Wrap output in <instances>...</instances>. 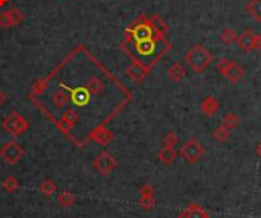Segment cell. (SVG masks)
<instances>
[{
  "label": "cell",
  "mask_w": 261,
  "mask_h": 218,
  "mask_svg": "<svg viewBox=\"0 0 261 218\" xmlns=\"http://www.w3.org/2000/svg\"><path fill=\"white\" fill-rule=\"evenodd\" d=\"M177 218H188V217H186V215H185V214H183V212H182V214H180V215H179V217H177Z\"/></svg>",
  "instance_id": "cell-32"
},
{
  "label": "cell",
  "mask_w": 261,
  "mask_h": 218,
  "mask_svg": "<svg viewBox=\"0 0 261 218\" xmlns=\"http://www.w3.org/2000/svg\"><path fill=\"white\" fill-rule=\"evenodd\" d=\"M9 3V0H0V8H5Z\"/></svg>",
  "instance_id": "cell-31"
},
{
  "label": "cell",
  "mask_w": 261,
  "mask_h": 218,
  "mask_svg": "<svg viewBox=\"0 0 261 218\" xmlns=\"http://www.w3.org/2000/svg\"><path fill=\"white\" fill-rule=\"evenodd\" d=\"M254 50H261V35L255 34L254 37Z\"/></svg>",
  "instance_id": "cell-28"
},
{
  "label": "cell",
  "mask_w": 261,
  "mask_h": 218,
  "mask_svg": "<svg viewBox=\"0 0 261 218\" xmlns=\"http://www.w3.org/2000/svg\"><path fill=\"white\" fill-rule=\"evenodd\" d=\"M246 12L251 19L261 23V0H249L246 3Z\"/></svg>",
  "instance_id": "cell-16"
},
{
  "label": "cell",
  "mask_w": 261,
  "mask_h": 218,
  "mask_svg": "<svg viewBox=\"0 0 261 218\" xmlns=\"http://www.w3.org/2000/svg\"><path fill=\"white\" fill-rule=\"evenodd\" d=\"M26 151L23 148V145L19 143L17 140H9L3 143V147H0V157L3 159L5 163L8 165H17L23 157Z\"/></svg>",
  "instance_id": "cell-4"
},
{
  "label": "cell",
  "mask_w": 261,
  "mask_h": 218,
  "mask_svg": "<svg viewBox=\"0 0 261 218\" xmlns=\"http://www.w3.org/2000/svg\"><path fill=\"white\" fill-rule=\"evenodd\" d=\"M168 78L171 80V81H174V83H179V81H182L185 77H186V67L180 63V61H177V63H173L170 67H168Z\"/></svg>",
  "instance_id": "cell-13"
},
{
  "label": "cell",
  "mask_w": 261,
  "mask_h": 218,
  "mask_svg": "<svg viewBox=\"0 0 261 218\" xmlns=\"http://www.w3.org/2000/svg\"><path fill=\"white\" fill-rule=\"evenodd\" d=\"M139 206L144 211H151L156 206L154 195H141V198H139Z\"/></svg>",
  "instance_id": "cell-24"
},
{
  "label": "cell",
  "mask_w": 261,
  "mask_h": 218,
  "mask_svg": "<svg viewBox=\"0 0 261 218\" xmlns=\"http://www.w3.org/2000/svg\"><path fill=\"white\" fill-rule=\"evenodd\" d=\"M226 80H228L229 83L232 84H237L238 81H241L243 78H245V69H243L238 63L235 61H231L228 70L224 72V75H223Z\"/></svg>",
  "instance_id": "cell-11"
},
{
  "label": "cell",
  "mask_w": 261,
  "mask_h": 218,
  "mask_svg": "<svg viewBox=\"0 0 261 218\" xmlns=\"http://www.w3.org/2000/svg\"><path fill=\"white\" fill-rule=\"evenodd\" d=\"M6 102H8V95L3 92L2 88H0V107H3Z\"/></svg>",
  "instance_id": "cell-29"
},
{
  "label": "cell",
  "mask_w": 261,
  "mask_h": 218,
  "mask_svg": "<svg viewBox=\"0 0 261 218\" xmlns=\"http://www.w3.org/2000/svg\"><path fill=\"white\" fill-rule=\"evenodd\" d=\"M2 188L8 192V194H14L17 189L20 188L19 180H17L14 175H8L3 181H2Z\"/></svg>",
  "instance_id": "cell-21"
},
{
  "label": "cell",
  "mask_w": 261,
  "mask_h": 218,
  "mask_svg": "<svg viewBox=\"0 0 261 218\" xmlns=\"http://www.w3.org/2000/svg\"><path fill=\"white\" fill-rule=\"evenodd\" d=\"M237 39H238V34L231 29V28H226L220 32V42L223 44H232V43H237Z\"/></svg>",
  "instance_id": "cell-20"
},
{
  "label": "cell",
  "mask_w": 261,
  "mask_h": 218,
  "mask_svg": "<svg viewBox=\"0 0 261 218\" xmlns=\"http://www.w3.org/2000/svg\"><path fill=\"white\" fill-rule=\"evenodd\" d=\"M50 102L54 104V107L57 110H66L67 105L71 104V98H69V93L63 88H57L55 92H52L50 95Z\"/></svg>",
  "instance_id": "cell-10"
},
{
  "label": "cell",
  "mask_w": 261,
  "mask_h": 218,
  "mask_svg": "<svg viewBox=\"0 0 261 218\" xmlns=\"http://www.w3.org/2000/svg\"><path fill=\"white\" fill-rule=\"evenodd\" d=\"M171 47L173 44L168 42L167 34L164 32H159V34L153 35V37L142 39V40L123 39V42L119 43V49L123 50L131 61L142 63L151 70L171 50Z\"/></svg>",
  "instance_id": "cell-1"
},
{
  "label": "cell",
  "mask_w": 261,
  "mask_h": 218,
  "mask_svg": "<svg viewBox=\"0 0 261 218\" xmlns=\"http://www.w3.org/2000/svg\"><path fill=\"white\" fill-rule=\"evenodd\" d=\"M183 214L188 217V218H210L205 212V209L202 206H199L197 203H191L189 206H186V209L183 211Z\"/></svg>",
  "instance_id": "cell-18"
},
{
  "label": "cell",
  "mask_w": 261,
  "mask_h": 218,
  "mask_svg": "<svg viewBox=\"0 0 261 218\" xmlns=\"http://www.w3.org/2000/svg\"><path fill=\"white\" fill-rule=\"evenodd\" d=\"M218 110V101L214 96H206L200 104V112L205 116H214Z\"/></svg>",
  "instance_id": "cell-14"
},
{
  "label": "cell",
  "mask_w": 261,
  "mask_h": 218,
  "mask_svg": "<svg viewBox=\"0 0 261 218\" xmlns=\"http://www.w3.org/2000/svg\"><path fill=\"white\" fill-rule=\"evenodd\" d=\"M231 61H232V60H228V58H221V60L217 63V70L220 72L221 75H224V72L228 70V67H229Z\"/></svg>",
  "instance_id": "cell-26"
},
{
  "label": "cell",
  "mask_w": 261,
  "mask_h": 218,
  "mask_svg": "<svg viewBox=\"0 0 261 218\" xmlns=\"http://www.w3.org/2000/svg\"><path fill=\"white\" fill-rule=\"evenodd\" d=\"M113 139H115V134L112 133V130L107 129L106 124L96 125L95 129L89 133V136H87V140H93V142L99 143L101 147H107L110 142H113Z\"/></svg>",
  "instance_id": "cell-8"
},
{
  "label": "cell",
  "mask_w": 261,
  "mask_h": 218,
  "mask_svg": "<svg viewBox=\"0 0 261 218\" xmlns=\"http://www.w3.org/2000/svg\"><path fill=\"white\" fill-rule=\"evenodd\" d=\"M25 22V12L19 8H12L0 12V29H11L20 26Z\"/></svg>",
  "instance_id": "cell-7"
},
{
  "label": "cell",
  "mask_w": 261,
  "mask_h": 218,
  "mask_svg": "<svg viewBox=\"0 0 261 218\" xmlns=\"http://www.w3.org/2000/svg\"><path fill=\"white\" fill-rule=\"evenodd\" d=\"M238 124H240V118L235 113H228V115L223 116V124L221 125H224L226 129L232 130V129H235V127H238Z\"/></svg>",
  "instance_id": "cell-23"
},
{
  "label": "cell",
  "mask_w": 261,
  "mask_h": 218,
  "mask_svg": "<svg viewBox=\"0 0 261 218\" xmlns=\"http://www.w3.org/2000/svg\"><path fill=\"white\" fill-rule=\"evenodd\" d=\"M213 61H214V58L210 53V50L202 44L193 46L185 53V63L193 69L196 74H202L203 70H206L211 66Z\"/></svg>",
  "instance_id": "cell-2"
},
{
  "label": "cell",
  "mask_w": 261,
  "mask_h": 218,
  "mask_svg": "<svg viewBox=\"0 0 261 218\" xmlns=\"http://www.w3.org/2000/svg\"><path fill=\"white\" fill-rule=\"evenodd\" d=\"M179 143V137L176 133L173 131H168L165 136H164V147H170V148H174L176 145Z\"/></svg>",
  "instance_id": "cell-25"
},
{
  "label": "cell",
  "mask_w": 261,
  "mask_h": 218,
  "mask_svg": "<svg viewBox=\"0 0 261 218\" xmlns=\"http://www.w3.org/2000/svg\"><path fill=\"white\" fill-rule=\"evenodd\" d=\"M213 137L217 140V142H228L229 137H231V130L226 129L224 125H220L218 129H216L213 131Z\"/></svg>",
  "instance_id": "cell-22"
},
{
  "label": "cell",
  "mask_w": 261,
  "mask_h": 218,
  "mask_svg": "<svg viewBox=\"0 0 261 218\" xmlns=\"http://www.w3.org/2000/svg\"><path fill=\"white\" fill-rule=\"evenodd\" d=\"M151 69L147 67L145 64L139 63V61H131V64L126 69V75L136 84L144 83V80L150 75Z\"/></svg>",
  "instance_id": "cell-9"
},
{
  "label": "cell",
  "mask_w": 261,
  "mask_h": 218,
  "mask_svg": "<svg viewBox=\"0 0 261 218\" xmlns=\"http://www.w3.org/2000/svg\"><path fill=\"white\" fill-rule=\"evenodd\" d=\"M39 191L44 195V197H52V195H55L57 194V183L54 180H44L43 183H40L39 186Z\"/></svg>",
  "instance_id": "cell-19"
},
{
  "label": "cell",
  "mask_w": 261,
  "mask_h": 218,
  "mask_svg": "<svg viewBox=\"0 0 261 218\" xmlns=\"http://www.w3.org/2000/svg\"><path fill=\"white\" fill-rule=\"evenodd\" d=\"M177 157V153L174 148L170 147H162L158 153V159L164 163V165H173L174 160Z\"/></svg>",
  "instance_id": "cell-15"
},
{
  "label": "cell",
  "mask_w": 261,
  "mask_h": 218,
  "mask_svg": "<svg viewBox=\"0 0 261 218\" xmlns=\"http://www.w3.org/2000/svg\"><path fill=\"white\" fill-rule=\"evenodd\" d=\"M254 37H255V34L251 29H245L238 35L237 43H238V46L243 52L249 53L251 50H254Z\"/></svg>",
  "instance_id": "cell-12"
},
{
  "label": "cell",
  "mask_w": 261,
  "mask_h": 218,
  "mask_svg": "<svg viewBox=\"0 0 261 218\" xmlns=\"http://www.w3.org/2000/svg\"><path fill=\"white\" fill-rule=\"evenodd\" d=\"M116 167H118V160L109 151H102L93 159V168L101 175H109L110 173H113L116 170Z\"/></svg>",
  "instance_id": "cell-6"
},
{
  "label": "cell",
  "mask_w": 261,
  "mask_h": 218,
  "mask_svg": "<svg viewBox=\"0 0 261 218\" xmlns=\"http://www.w3.org/2000/svg\"><path fill=\"white\" fill-rule=\"evenodd\" d=\"M57 200H58V203H60L64 209H71V208L75 205V202H77V197H75V194L71 192V191H63V192L58 194Z\"/></svg>",
  "instance_id": "cell-17"
},
{
  "label": "cell",
  "mask_w": 261,
  "mask_h": 218,
  "mask_svg": "<svg viewBox=\"0 0 261 218\" xmlns=\"http://www.w3.org/2000/svg\"><path fill=\"white\" fill-rule=\"evenodd\" d=\"M205 154V148L203 145L196 139H189L183 143V147L180 148V156L188 162V163H197L202 156Z\"/></svg>",
  "instance_id": "cell-5"
},
{
  "label": "cell",
  "mask_w": 261,
  "mask_h": 218,
  "mask_svg": "<svg viewBox=\"0 0 261 218\" xmlns=\"http://www.w3.org/2000/svg\"><path fill=\"white\" fill-rule=\"evenodd\" d=\"M255 151H257V156L261 159V140L258 142V145H257V147H255Z\"/></svg>",
  "instance_id": "cell-30"
},
{
  "label": "cell",
  "mask_w": 261,
  "mask_h": 218,
  "mask_svg": "<svg viewBox=\"0 0 261 218\" xmlns=\"http://www.w3.org/2000/svg\"><path fill=\"white\" fill-rule=\"evenodd\" d=\"M139 194L141 195H154V188L150 183H145L141 186V189H139Z\"/></svg>",
  "instance_id": "cell-27"
},
{
  "label": "cell",
  "mask_w": 261,
  "mask_h": 218,
  "mask_svg": "<svg viewBox=\"0 0 261 218\" xmlns=\"http://www.w3.org/2000/svg\"><path fill=\"white\" fill-rule=\"evenodd\" d=\"M2 129L11 136V137H20L29 130V121L22 116L19 112L12 110L3 121H2Z\"/></svg>",
  "instance_id": "cell-3"
}]
</instances>
